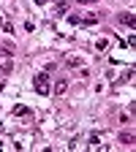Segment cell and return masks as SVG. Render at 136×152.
Returning <instances> with one entry per match:
<instances>
[{
	"label": "cell",
	"mask_w": 136,
	"mask_h": 152,
	"mask_svg": "<svg viewBox=\"0 0 136 152\" xmlns=\"http://www.w3.org/2000/svg\"><path fill=\"white\" fill-rule=\"evenodd\" d=\"M33 87L38 95H49V76L46 73H38L35 79H33Z\"/></svg>",
	"instance_id": "1"
},
{
	"label": "cell",
	"mask_w": 136,
	"mask_h": 152,
	"mask_svg": "<svg viewBox=\"0 0 136 152\" xmlns=\"http://www.w3.org/2000/svg\"><path fill=\"white\" fill-rule=\"evenodd\" d=\"M65 90H68V79H57L54 82V95H65Z\"/></svg>",
	"instance_id": "2"
},
{
	"label": "cell",
	"mask_w": 136,
	"mask_h": 152,
	"mask_svg": "<svg viewBox=\"0 0 136 152\" xmlns=\"http://www.w3.org/2000/svg\"><path fill=\"white\" fill-rule=\"evenodd\" d=\"M120 22H123V25H128V27H136V19H133V14H120Z\"/></svg>",
	"instance_id": "3"
},
{
	"label": "cell",
	"mask_w": 136,
	"mask_h": 152,
	"mask_svg": "<svg viewBox=\"0 0 136 152\" xmlns=\"http://www.w3.org/2000/svg\"><path fill=\"white\" fill-rule=\"evenodd\" d=\"M120 141H123V144H128V147H131V144H133V141H136V139H133V133H120Z\"/></svg>",
	"instance_id": "4"
},
{
	"label": "cell",
	"mask_w": 136,
	"mask_h": 152,
	"mask_svg": "<svg viewBox=\"0 0 136 152\" xmlns=\"http://www.w3.org/2000/svg\"><path fill=\"white\" fill-rule=\"evenodd\" d=\"M0 27H3V33H8V35L14 33V25L11 22H0Z\"/></svg>",
	"instance_id": "5"
},
{
	"label": "cell",
	"mask_w": 136,
	"mask_h": 152,
	"mask_svg": "<svg viewBox=\"0 0 136 152\" xmlns=\"http://www.w3.org/2000/svg\"><path fill=\"white\" fill-rule=\"evenodd\" d=\"M95 46H98V49H106V46H109V41H106V38H98V44H95Z\"/></svg>",
	"instance_id": "6"
},
{
	"label": "cell",
	"mask_w": 136,
	"mask_h": 152,
	"mask_svg": "<svg viewBox=\"0 0 136 152\" xmlns=\"http://www.w3.org/2000/svg\"><path fill=\"white\" fill-rule=\"evenodd\" d=\"M76 3H95V0H76Z\"/></svg>",
	"instance_id": "7"
},
{
	"label": "cell",
	"mask_w": 136,
	"mask_h": 152,
	"mask_svg": "<svg viewBox=\"0 0 136 152\" xmlns=\"http://www.w3.org/2000/svg\"><path fill=\"white\" fill-rule=\"evenodd\" d=\"M35 3H38V6H44V3H46V0H35Z\"/></svg>",
	"instance_id": "8"
}]
</instances>
